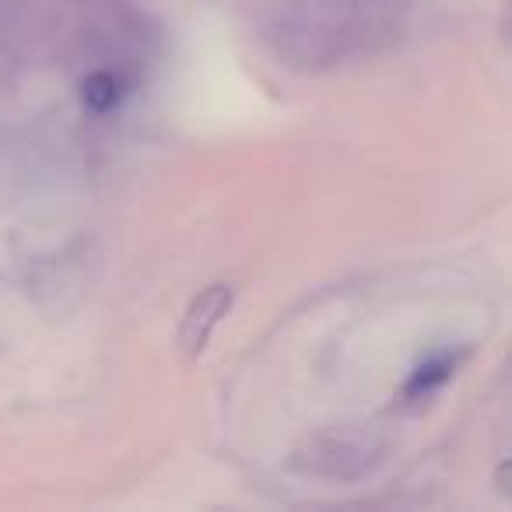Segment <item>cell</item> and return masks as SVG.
Masks as SVG:
<instances>
[{"mask_svg": "<svg viewBox=\"0 0 512 512\" xmlns=\"http://www.w3.org/2000/svg\"><path fill=\"white\" fill-rule=\"evenodd\" d=\"M463 358H467V351H439V355L425 358V362L407 376V383L400 386V404L414 407V404H425L428 397H435V393L456 376Z\"/></svg>", "mask_w": 512, "mask_h": 512, "instance_id": "cell-2", "label": "cell"}, {"mask_svg": "<svg viewBox=\"0 0 512 512\" xmlns=\"http://www.w3.org/2000/svg\"><path fill=\"white\" fill-rule=\"evenodd\" d=\"M232 309V288L228 285H211L207 292H200L186 309L183 330H179V344H183L186 358H200L211 341L214 327L221 323V316Z\"/></svg>", "mask_w": 512, "mask_h": 512, "instance_id": "cell-1", "label": "cell"}, {"mask_svg": "<svg viewBox=\"0 0 512 512\" xmlns=\"http://www.w3.org/2000/svg\"><path fill=\"white\" fill-rule=\"evenodd\" d=\"M116 99H120V85H116V78L109 71H99L85 81V106L88 109L106 113V109L116 106Z\"/></svg>", "mask_w": 512, "mask_h": 512, "instance_id": "cell-3", "label": "cell"}, {"mask_svg": "<svg viewBox=\"0 0 512 512\" xmlns=\"http://www.w3.org/2000/svg\"><path fill=\"white\" fill-rule=\"evenodd\" d=\"M498 481H502V488L512 495V460H509V463H502V470H498Z\"/></svg>", "mask_w": 512, "mask_h": 512, "instance_id": "cell-4", "label": "cell"}]
</instances>
